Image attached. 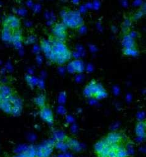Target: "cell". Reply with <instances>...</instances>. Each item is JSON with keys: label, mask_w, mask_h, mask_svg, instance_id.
Returning a JSON list of instances; mask_svg holds the SVG:
<instances>
[{"label": "cell", "mask_w": 146, "mask_h": 157, "mask_svg": "<svg viewBox=\"0 0 146 157\" xmlns=\"http://www.w3.org/2000/svg\"><path fill=\"white\" fill-rule=\"evenodd\" d=\"M136 134L138 136L141 137H145V124L144 123H138L136 128Z\"/></svg>", "instance_id": "7c38bea8"}, {"label": "cell", "mask_w": 146, "mask_h": 157, "mask_svg": "<svg viewBox=\"0 0 146 157\" xmlns=\"http://www.w3.org/2000/svg\"><path fill=\"white\" fill-rule=\"evenodd\" d=\"M68 28L62 22L56 23L51 28L52 37L57 40L65 42L68 37Z\"/></svg>", "instance_id": "277c9868"}, {"label": "cell", "mask_w": 146, "mask_h": 157, "mask_svg": "<svg viewBox=\"0 0 146 157\" xmlns=\"http://www.w3.org/2000/svg\"><path fill=\"white\" fill-rule=\"evenodd\" d=\"M50 50L47 58L55 64L63 65L71 59L72 53L65 42L57 40L52 36L48 39Z\"/></svg>", "instance_id": "6da1fadb"}, {"label": "cell", "mask_w": 146, "mask_h": 157, "mask_svg": "<svg viewBox=\"0 0 146 157\" xmlns=\"http://www.w3.org/2000/svg\"><path fill=\"white\" fill-rule=\"evenodd\" d=\"M39 109V115L42 120L49 124H53L54 118L52 110L47 105Z\"/></svg>", "instance_id": "5b68a950"}, {"label": "cell", "mask_w": 146, "mask_h": 157, "mask_svg": "<svg viewBox=\"0 0 146 157\" xmlns=\"http://www.w3.org/2000/svg\"><path fill=\"white\" fill-rule=\"evenodd\" d=\"M68 70L71 73H80L84 70V65L82 60L75 59L71 62L68 65Z\"/></svg>", "instance_id": "8992f818"}, {"label": "cell", "mask_w": 146, "mask_h": 157, "mask_svg": "<svg viewBox=\"0 0 146 157\" xmlns=\"http://www.w3.org/2000/svg\"><path fill=\"white\" fill-rule=\"evenodd\" d=\"M84 96L87 98L103 99L107 96V93L101 84L92 80L85 87Z\"/></svg>", "instance_id": "3957f363"}, {"label": "cell", "mask_w": 146, "mask_h": 157, "mask_svg": "<svg viewBox=\"0 0 146 157\" xmlns=\"http://www.w3.org/2000/svg\"><path fill=\"white\" fill-rule=\"evenodd\" d=\"M107 141H106L105 138L104 139H101L99 141H98L94 146V149H95V152L98 155L103 151V150L104 148L107 145Z\"/></svg>", "instance_id": "8fae6325"}, {"label": "cell", "mask_w": 146, "mask_h": 157, "mask_svg": "<svg viewBox=\"0 0 146 157\" xmlns=\"http://www.w3.org/2000/svg\"><path fill=\"white\" fill-rule=\"evenodd\" d=\"M4 27L9 30H17L20 27V21L14 16H9L4 21Z\"/></svg>", "instance_id": "52a82bcc"}, {"label": "cell", "mask_w": 146, "mask_h": 157, "mask_svg": "<svg viewBox=\"0 0 146 157\" xmlns=\"http://www.w3.org/2000/svg\"><path fill=\"white\" fill-rule=\"evenodd\" d=\"M62 23L67 28L78 29L84 26V21L81 14L77 11L65 10L61 12Z\"/></svg>", "instance_id": "7a4b0ae2"}, {"label": "cell", "mask_w": 146, "mask_h": 157, "mask_svg": "<svg viewBox=\"0 0 146 157\" xmlns=\"http://www.w3.org/2000/svg\"><path fill=\"white\" fill-rule=\"evenodd\" d=\"M123 48H136V44L134 38L130 35H125L122 41Z\"/></svg>", "instance_id": "9c48e42d"}, {"label": "cell", "mask_w": 146, "mask_h": 157, "mask_svg": "<svg viewBox=\"0 0 146 157\" xmlns=\"http://www.w3.org/2000/svg\"><path fill=\"white\" fill-rule=\"evenodd\" d=\"M126 157H128V156H126Z\"/></svg>", "instance_id": "5bb4252c"}, {"label": "cell", "mask_w": 146, "mask_h": 157, "mask_svg": "<svg viewBox=\"0 0 146 157\" xmlns=\"http://www.w3.org/2000/svg\"><path fill=\"white\" fill-rule=\"evenodd\" d=\"M122 53L125 55L133 57H136L139 54V51L136 48H123Z\"/></svg>", "instance_id": "4fadbf2b"}, {"label": "cell", "mask_w": 146, "mask_h": 157, "mask_svg": "<svg viewBox=\"0 0 146 157\" xmlns=\"http://www.w3.org/2000/svg\"><path fill=\"white\" fill-rule=\"evenodd\" d=\"M105 139L111 146L120 145L122 144L123 136L118 132H112L105 137Z\"/></svg>", "instance_id": "ba28073f"}, {"label": "cell", "mask_w": 146, "mask_h": 157, "mask_svg": "<svg viewBox=\"0 0 146 157\" xmlns=\"http://www.w3.org/2000/svg\"><path fill=\"white\" fill-rule=\"evenodd\" d=\"M46 97L44 94H39L34 99V103L38 108L41 109L46 105Z\"/></svg>", "instance_id": "30bf717a"}]
</instances>
